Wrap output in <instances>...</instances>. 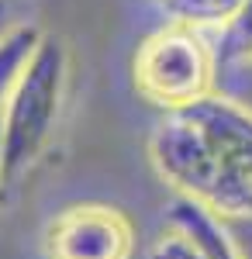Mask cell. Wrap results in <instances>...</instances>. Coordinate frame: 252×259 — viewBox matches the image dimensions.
I'll list each match as a JSON object with an SVG mask.
<instances>
[{"mask_svg": "<svg viewBox=\"0 0 252 259\" xmlns=\"http://www.w3.org/2000/svg\"><path fill=\"white\" fill-rule=\"evenodd\" d=\"M69 80V52L62 38L41 35L38 49L24 62L18 83L0 114V149H4V194L31 173L49 142L56 139L62 100Z\"/></svg>", "mask_w": 252, "mask_h": 259, "instance_id": "6da1fadb", "label": "cell"}, {"mask_svg": "<svg viewBox=\"0 0 252 259\" xmlns=\"http://www.w3.org/2000/svg\"><path fill=\"white\" fill-rule=\"evenodd\" d=\"M149 156L155 173L180 194V200H190L221 221L252 218V187L214 156L180 111L152 128Z\"/></svg>", "mask_w": 252, "mask_h": 259, "instance_id": "7a4b0ae2", "label": "cell"}, {"mask_svg": "<svg viewBox=\"0 0 252 259\" xmlns=\"http://www.w3.org/2000/svg\"><path fill=\"white\" fill-rule=\"evenodd\" d=\"M214 73L218 49H211L204 28L183 21H170L135 52V90L166 114L207 97Z\"/></svg>", "mask_w": 252, "mask_h": 259, "instance_id": "3957f363", "label": "cell"}, {"mask_svg": "<svg viewBox=\"0 0 252 259\" xmlns=\"http://www.w3.org/2000/svg\"><path fill=\"white\" fill-rule=\"evenodd\" d=\"M45 259H132L135 228L111 204H73L45 225Z\"/></svg>", "mask_w": 252, "mask_h": 259, "instance_id": "277c9868", "label": "cell"}, {"mask_svg": "<svg viewBox=\"0 0 252 259\" xmlns=\"http://www.w3.org/2000/svg\"><path fill=\"white\" fill-rule=\"evenodd\" d=\"M180 114L197 128V135L207 142V149L238 180H245L252 187V111L249 107L232 97H221V94H207L197 104L183 107Z\"/></svg>", "mask_w": 252, "mask_h": 259, "instance_id": "5b68a950", "label": "cell"}, {"mask_svg": "<svg viewBox=\"0 0 252 259\" xmlns=\"http://www.w3.org/2000/svg\"><path fill=\"white\" fill-rule=\"evenodd\" d=\"M41 31L35 24H18L7 38L0 41V114H4V104L11 97V87L18 83L24 62L31 59V52L38 49Z\"/></svg>", "mask_w": 252, "mask_h": 259, "instance_id": "8992f818", "label": "cell"}, {"mask_svg": "<svg viewBox=\"0 0 252 259\" xmlns=\"http://www.w3.org/2000/svg\"><path fill=\"white\" fill-rule=\"evenodd\" d=\"M173 21L194 24V28H225L242 11L245 0H162Z\"/></svg>", "mask_w": 252, "mask_h": 259, "instance_id": "52a82bcc", "label": "cell"}, {"mask_svg": "<svg viewBox=\"0 0 252 259\" xmlns=\"http://www.w3.org/2000/svg\"><path fill=\"white\" fill-rule=\"evenodd\" d=\"M218 62H225V66L252 62V0H245L242 11L221 28V38H218Z\"/></svg>", "mask_w": 252, "mask_h": 259, "instance_id": "ba28073f", "label": "cell"}, {"mask_svg": "<svg viewBox=\"0 0 252 259\" xmlns=\"http://www.w3.org/2000/svg\"><path fill=\"white\" fill-rule=\"evenodd\" d=\"M149 259H211V256H207L190 235H183V232H176V228H166V232L155 239Z\"/></svg>", "mask_w": 252, "mask_h": 259, "instance_id": "9c48e42d", "label": "cell"}, {"mask_svg": "<svg viewBox=\"0 0 252 259\" xmlns=\"http://www.w3.org/2000/svg\"><path fill=\"white\" fill-rule=\"evenodd\" d=\"M18 24H11V0H0V41L7 38Z\"/></svg>", "mask_w": 252, "mask_h": 259, "instance_id": "30bf717a", "label": "cell"}, {"mask_svg": "<svg viewBox=\"0 0 252 259\" xmlns=\"http://www.w3.org/2000/svg\"><path fill=\"white\" fill-rule=\"evenodd\" d=\"M0 197H4V149H0Z\"/></svg>", "mask_w": 252, "mask_h": 259, "instance_id": "8fae6325", "label": "cell"}]
</instances>
